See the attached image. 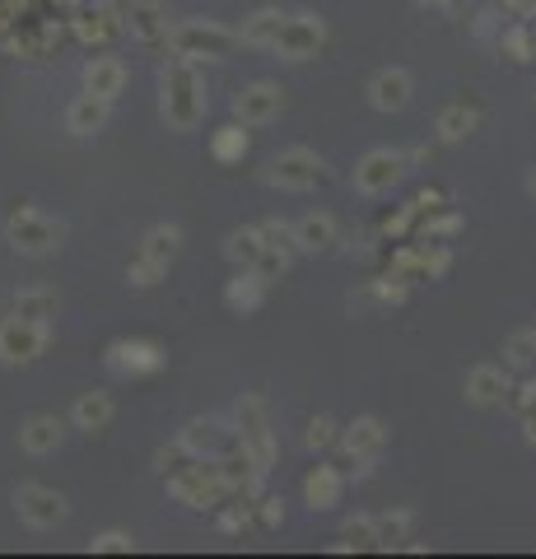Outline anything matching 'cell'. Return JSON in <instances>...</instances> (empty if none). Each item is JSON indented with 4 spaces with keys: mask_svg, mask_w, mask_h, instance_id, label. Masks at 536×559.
Segmentation results:
<instances>
[{
    "mask_svg": "<svg viewBox=\"0 0 536 559\" xmlns=\"http://www.w3.org/2000/svg\"><path fill=\"white\" fill-rule=\"evenodd\" d=\"M211 98H205V80L196 61L172 57V66L164 70V94H159V117L168 131H196Z\"/></svg>",
    "mask_w": 536,
    "mask_h": 559,
    "instance_id": "obj_1",
    "label": "cell"
},
{
    "mask_svg": "<svg viewBox=\"0 0 536 559\" xmlns=\"http://www.w3.org/2000/svg\"><path fill=\"white\" fill-rule=\"evenodd\" d=\"M234 443L238 452L252 462L257 476H271V466H275V433H271V411H266V401L257 396V392H243L234 401Z\"/></svg>",
    "mask_w": 536,
    "mask_h": 559,
    "instance_id": "obj_2",
    "label": "cell"
},
{
    "mask_svg": "<svg viewBox=\"0 0 536 559\" xmlns=\"http://www.w3.org/2000/svg\"><path fill=\"white\" fill-rule=\"evenodd\" d=\"M164 47L172 51V57H182V61H224L229 51L238 47V33L234 28H224L215 20H182V24H172L168 28V38Z\"/></svg>",
    "mask_w": 536,
    "mask_h": 559,
    "instance_id": "obj_3",
    "label": "cell"
},
{
    "mask_svg": "<svg viewBox=\"0 0 536 559\" xmlns=\"http://www.w3.org/2000/svg\"><path fill=\"white\" fill-rule=\"evenodd\" d=\"M5 238H10V248L24 257H51L65 242V224L33 205H14L5 215Z\"/></svg>",
    "mask_w": 536,
    "mask_h": 559,
    "instance_id": "obj_4",
    "label": "cell"
},
{
    "mask_svg": "<svg viewBox=\"0 0 536 559\" xmlns=\"http://www.w3.org/2000/svg\"><path fill=\"white\" fill-rule=\"evenodd\" d=\"M164 485H168L172 499L187 503V509H219V503L229 499L219 462H205V457H192L187 466H178L172 476H164Z\"/></svg>",
    "mask_w": 536,
    "mask_h": 559,
    "instance_id": "obj_5",
    "label": "cell"
},
{
    "mask_svg": "<svg viewBox=\"0 0 536 559\" xmlns=\"http://www.w3.org/2000/svg\"><path fill=\"white\" fill-rule=\"evenodd\" d=\"M336 448L355 462V476L365 480V476H373V466H378V457H383V448H388V425L378 415H355L350 425L336 433Z\"/></svg>",
    "mask_w": 536,
    "mask_h": 559,
    "instance_id": "obj_6",
    "label": "cell"
},
{
    "mask_svg": "<svg viewBox=\"0 0 536 559\" xmlns=\"http://www.w3.org/2000/svg\"><path fill=\"white\" fill-rule=\"evenodd\" d=\"M406 173H410V164H406V154H402V150H369L365 159L355 164L350 182H355L359 197H388V191L402 182Z\"/></svg>",
    "mask_w": 536,
    "mask_h": 559,
    "instance_id": "obj_7",
    "label": "cell"
},
{
    "mask_svg": "<svg viewBox=\"0 0 536 559\" xmlns=\"http://www.w3.org/2000/svg\"><path fill=\"white\" fill-rule=\"evenodd\" d=\"M322 47H326V24H322V14H285L281 38L271 43V51H275L281 61H313Z\"/></svg>",
    "mask_w": 536,
    "mask_h": 559,
    "instance_id": "obj_8",
    "label": "cell"
},
{
    "mask_svg": "<svg viewBox=\"0 0 536 559\" xmlns=\"http://www.w3.org/2000/svg\"><path fill=\"white\" fill-rule=\"evenodd\" d=\"M322 178H326L322 159H318L313 150H303V145L281 150V154H275V159L266 164V182L281 187V191H313Z\"/></svg>",
    "mask_w": 536,
    "mask_h": 559,
    "instance_id": "obj_9",
    "label": "cell"
},
{
    "mask_svg": "<svg viewBox=\"0 0 536 559\" xmlns=\"http://www.w3.org/2000/svg\"><path fill=\"white\" fill-rule=\"evenodd\" d=\"M448 266H453V252H448V242L415 238V242H406V248L392 252V271L402 275L406 285H415V280H439V275H448Z\"/></svg>",
    "mask_w": 536,
    "mask_h": 559,
    "instance_id": "obj_10",
    "label": "cell"
},
{
    "mask_svg": "<svg viewBox=\"0 0 536 559\" xmlns=\"http://www.w3.org/2000/svg\"><path fill=\"white\" fill-rule=\"evenodd\" d=\"M14 513H20V522H28L33 532H51L65 522V499L57 495L51 485H20L14 489Z\"/></svg>",
    "mask_w": 536,
    "mask_h": 559,
    "instance_id": "obj_11",
    "label": "cell"
},
{
    "mask_svg": "<svg viewBox=\"0 0 536 559\" xmlns=\"http://www.w3.org/2000/svg\"><path fill=\"white\" fill-rule=\"evenodd\" d=\"M51 341V326H38V322H24V318H10L0 322V364H33L43 359V349Z\"/></svg>",
    "mask_w": 536,
    "mask_h": 559,
    "instance_id": "obj_12",
    "label": "cell"
},
{
    "mask_svg": "<svg viewBox=\"0 0 536 559\" xmlns=\"http://www.w3.org/2000/svg\"><path fill=\"white\" fill-rule=\"evenodd\" d=\"M178 443L192 452V457L215 462V457H224V452L234 448V425L229 419H219V415H196V419H187L182 425Z\"/></svg>",
    "mask_w": 536,
    "mask_h": 559,
    "instance_id": "obj_13",
    "label": "cell"
},
{
    "mask_svg": "<svg viewBox=\"0 0 536 559\" xmlns=\"http://www.w3.org/2000/svg\"><path fill=\"white\" fill-rule=\"evenodd\" d=\"M281 108H285V90L271 80H252L234 94V121H243V127H266V121L281 117Z\"/></svg>",
    "mask_w": 536,
    "mask_h": 559,
    "instance_id": "obj_14",
    "label": "cell"
},
{
    "mask_svg": "<svg viewBox=\"0 0 536 559\" xmlns=\"http://www.w3.org/2000/svg\"><path fill=\"white\" fill-rule=\"evenodd\" d=\"M164 345L154 341H112L108 345V369L122 373V378H150L164 369Z\"/></svg>",
    "mask_w": 536,
    "mask_h": 559,
    "instance_id": "obj_15",
    "label": "cell"
},
{
    "mask_svg": "<svg viewBox=\"0 0 536 559\" xmlns=\"http://www.w3.org/2000/svg\"><path fill=\"white\" fill-rule=\"evenodd\" d=\"M509 388H513V378H509L504 364H476V369L466 373V401H472V406H480V411L504 406Z\"/></svg>",
    "mask_w": 536,
    "mask_h": 559,
    "instance_id": "obj_16",
    "label": "cell"
},
{
    "mask_svg": "<svg viewBox=\"0 0 536 559\" xmlns=\"http://www.w3.org/2000/svg\"><path fill=\"white\" fill-rule=\"evenodd\" d=\"M369 103L378 112H402L410 94H415V80H410V70L406 66H388V70H378V75L369 80Z\"/></svg>",
    "mask_w": 536,
    "mask_h": 559,
    "instance_id": "obj_17",
    "label": "cell"
},
{
    "mask_svg": "<svg viewBox=\"0 0 536 559\" xmlns=\"http://www.w3.org/2000/svg\"><path fill=\"white\" fill-rule=\"evenodd\" d=\"M266 285H271V280L257 266H238V275L224 285V308L238 312V318H248V312H257L266 304Z\"/></svg>",
    "mask_w": 536,
    "mask_h": 559,
    "instance_id": "obj_18",
    "label": "cell"
},
{
    "mask_svg": "<svg viewBox=\"0 0 536 559\" xmlns=\"http://www.w3.org/2000/svg\"><path fill=\"white\" fill-rule=\"evenodd\" d=\"M341 495H345V476H341L332 462H318V466L303 476V503H308L313 513H332L336 503H341Z\"/></svg>",
    "mask_w": 536,
    "mask_h": 559,
    "instance_id": "obj_19",
    "label": "cell"
},
{
    "mask_svg": "<svg viewBox=\"0 0 536 559\" xmlns=\"http://www.w3.org/2000/svg\"><path fill=\"white\" fill-rule=\"evenodd\" d=\"M341 242V224L336 215H326V210H313V215H303L299 224H294V248L318 257V252H332Z\"/></svg>",
    "mask_w": 536,
    "mask_h": 559,
    "instance_id": "obj_20",
    "label": "cell"
},
{
    "mask_svg": "<svg viewBox=\"0 0 536 559\" xmlns=\"http://www.w3.org/2000/svg\"><path fill=\"white\" fill-rule=\"evenodd\" d=\"M127 90V61L122 57H112V51H103V57H94L90 66H84V94H94V98H117Z\"/></svg>",
    "mask_w": 536,
    "mask_h": 559,
    "instance_id": "obj_21",
    "label": "cell"
},
{
    "mask_svg": "<svg viewBox=\"0 0 536 559\" xmlns=\"http://www.w3.org/2000/svg\"><path fill=\"white\" fill-rule=\"evenodd\" d=\"M65 443V425L57 415H28L20 425V448L28 457H47V452H57Z\"/></svg>",
    "mask_w": 536,
    "mask_h": 559,
    "instance_id": "obj_22",
    "label": "cell"
},
{
    "mask_svg": "<svg viewBox=\"0 0 536 559\" xmlns=\"http://www.w3.org/2000/svg\"><path fill=\"white\" fill-rule=\"evenodd\" d=\"M108 112H112V103H108V98L80 94L71 108H65V131H71L75 140H90V135H98L103 127H108Z\"/></svg>",
    "mask_w": 536,
    "mask_h": 559,
    "instance_id": "obj_23",
    "label": "cell"
},
{
    "mask_svg": "<svg viewBox=\"0 0 536 559\" xmlns=\"http://www.w3.org/2000/svg\"><path fill=\"white\" fill-rule=\"evenodd\" d=\"M480 127V108L476 103H448V108L434 117V135L443 140V145H462L466 135H472Z\"/></svg>",
    "mask_w": 536,
    "mask_h": 559,
    "instance_id": "obj_24",
    "label": "cell"
},
{
    "mask_svg": "<svg viewBox=\"0 0 536 559\" xmlns=\"http://www.w3.org/2000/svg\"><path fill=\"white\" fill-rule=\"evenodd\" d=\"M112 415H117V401L108 392H84L75 406H71V425L80 433H98V429L112 425Z\"/></svg>",
    "mask_w": 536,
    "mask_h": 559,
    "instance_id": "obj_25",
    "label": "cell"
},
{
    "mask_svg": "<svg viewBox=\"0 0 536 559\" xmlns=\"http://www.w3.org/2000/svg\"><path fill=\"white\" fill-rule=\"evenodd\" d=\"M281 24H285V10L262 5V10H252L248 20H243V28H234V33H238V43H243V47H262V51H271V43L281 38Z\"/></svg>",
    "mask_w": 536,
    "mask_h": 559,
    "instance_id": "obj_26",
    "label": "cell"
},
{
    "mask_svg": "<svg viewBox=\"0 0 536 559\" xmlns=\"http://www.w3.org/2000/svg\"><path fill=\"white\" fill-rule=\"evenodd\" d=\"M57 312H61L57 289H43V285H33V289H20V294H14V318H24V322L51 326V322H57Z\"/></svg>",
    "mask_w": 536,
    "mask_h": 559,
    "instance_id": "obj_27",
    "label": "cell"
},
{
    "mask_svg": "<svg viewBox=\"0 0 536 559\" xmlns=\"http://www.w3.org/2000/svg\"><path fill=\"white\" fill-rule=\"evenodd\" d=\"M415 527V513L410 509H388V513H373V550H402L410 540Z\"/></svg>",
    "mask_w": 536,
    "mask_h": 559,
    "instance_id": "obj_28",
    "label": "cell"
},
{
    "mask_svg": "<svg viewBox=\"0 0 536 559\" xmlns=\"http://www.w3.org/2000/svg\"><path fill=\"white\" fill-rule=\"evenodd\" d=\"M178 252H182V229L178 224H154V229H145L141 252L135 257H150V261H159V266H172V257Z\"/></svg>",
    "mask_w": 536,
    "mask_h": 559,
    "instance_id": "obj_29",
    "label": "cell"
},
{
    "mask_svg": "<svg viewBox=\"0 0 536 559\" xmlns=\"http://www.w3.org/2000/svg\"><path fill=\"white\" fill-rule=\"evenodd\" d=\"M248 150H252V135L243 121H229V127H219L211 135V154H215V164H243L248 159Z\"/></svg>",
    "mask_w": 536,
    "mask_h": 559,
    "instance_id": "obj_30",
    "label": "cell"
},
{
    "mask_svg": "<svg viewBox=\"0 0 536 559\" xmlns=\"http://www.w3.org/2000/svg\"><path fill=\"white\" fill-rule=\"evenodd\" d=\"M406 299H410V285L396 271L369 280V285L359 289V304H373V308H402Z\"/></svg>",
    "mask_w": 536,
    "mask_h": 559,
    "instance_id": "obj_31",
    "label": "cell"
},
{
    "mask_svg": "<svg viewBox=\"0 0 536 559\" xmlns=\"http://www.w3.org/2000/svg\"><path fill=\"white\" fill-rule=\"evenodd\" d=\"M224 252H229L234 266H257V261L266 257L262 234H257V224H243V229H234V234H229V242H224Z\"/></svg>",
    "mask_w": 536,
    "mask_h": 559,
    "instance_id": "obj_32",
    "label": "cell"
},
{
    "mask_svg": "<svg viewBox=\"0 0 536 559\" xmlns=\"http://www.w3.org/2000/svg\"><path fill=\"white\" fill-rule=\"evenodd\" d=\"M499 51H504L509 61H517V66H527L532 57H536V47H532V20H517V24H509V28H499Z\"/></svg>",
    "mask_w": 536,
    "mask_h": 559,
    "instance_id": "obj_33",
    "label": "cell"
},
{
    "mask_svg": "<svg viewBox=\"0 0 536 559\" xmlns=\"http://www.w3.org/2000/svg\"><path fill=\"white\" fill-rule=\"evenodd\" d=\"M257 234H262V248L271 257H281V261H294V224L289 219H266V224H257Z\"/></svg>",
    "mask_w": 536,
    "mask_h": 559,
    "instance_id": "obj_34",
    "label": "cell"
},
{
    "mask_svg": "<svg viewBox=\"0 0 536 559\" xmlns=\"http://www.w3.org/2000/svg\"><path fill=\"white\" fill-rule=\"evenodd\" d=\"M336 550H341V555H350V550H373V513H355V518H345Z\"/></svg>",
    "mask_w": 536,
    "mask_h": 559,
    "instance_id": "obj_35",
    "label": "cell"
},
{
    "mask_svg": "<svg viewBox=\"0 0 536 559\" xmlns=\"http://www.w3.org/2000/svg\"><path fill=\"white\" fill-rule=\"evenodd\" d=\"M532 364H536V326H523L504 341V369H532Z\"/></svg>",
    "mask_w": 536,
    "mask_h": 559,
    "instance_id": "obj_36",
    "label": "cell"
},
{
    "mask_svg": "<svg viewBox=\"0 0 536 559\" xmlns=\"http://www.w3.org/2000/svg\"><path fill=\"white\" fill-rule=\"evenodd\" d=\"M90 550H94V555H131V550H135V536L122 532V527H108V532H98V536L90 540Z\"/></svg>",
    "mask_w": 536,
    "mask_h": 559,
    "instance_id": "obj_37",
    "label": "cell"
},
{
    "mask_svg": "<svg viewBox=\"0 0 536 559\" xmlns=\"http://www.w3.org/2000/svg\"><path fill=\"white\" fill-rule=\"evenodd\" d=\"M164 275H168V266H159V261H150V257H135L131 266H127V280H131L135 289H154Z\"/></svg>",
    "mask_w": 536,
    "mask_h": 559,
    "instance_id": "obj_38",
    "label": "cell"
},
{
    "mask_svg": "<svg viewBox=\"0 0 536 559\" xmlns=\"http://www.w3.org/2000/svg\"><path fill=\"white\" fill-rule=\"evenodd\" d=\"M336 433H341V425L332 415H313V425H308V433H303V443L313 448V452H326L336 443Z\"/></svg>",
    "mask_w": 536,
    "mask_h": 559,
    "instance_id": "obj_39",
    "label": "cell"
},
{
    "mask_svg": "<svg viewBox=\"0 0 536 559\" xmlns=\"http://www.w3.org/2000/svg\"><path fill=\"white\" fill-rule=\"evenodd\" d=\"M453 234H462V215H439L434 219V210H429V219L420 224V238L425 242H443V238H453Z\"/></svg>",
    "mask_w": 536,
    "mask_h": 559,
    "instance_id": "obj_40",
    "label": "cell"
},
{
    "mask_svg": "<svg viewBox=\"0 0 536 559\" xmlns=\"http://www.w3.org/2000/svg\"><path fill=\"white\" fill-rule=\"evenodd\" d=\"M182 462H192V452H187L182 443H172V448H159L154 452V466H159V476H172Z\"/></svg>",
    "mask_w": 536,
    "mask_h": 559,
    "instance_id": "obj_41",
    "label": "cell"
},
{
    "mask_svg": "<svg viewBox=\"0 0 536 559\" xmlns=\"http://www.w3.org/2000/svg\"><path fill=\"white\" fill-rule=\"evenodd\" d=\"M504 406H513L517 415H523L527 406H536V378H523L517 388H509V401H504Z\"/></svg>",
    "mask_w": 536,
    "mask_h": 559,
    "instance_id": "obj_42",
    "label": "cell"
},
{
    "mask_svg": "<svg viewBox=\"0 0 536 559\" xmlns=\"http://www.w3.org/2000/svg\"><path fill=\"white\" fill-rule=\"evenodd\" d=\"M415 215H420V205L410 201V205L402 210V215H392V219L383 224V234H388V238H406V234H410V224H415Z\"/></svg>",
    "mask_w": 536,
    "mask_h": 559,
    "instance_id": "obj_43",
    "label": "cell"
},
{
    "mask_svg": "<svg viewBox=\"0 0 536 559\" xmlns=\"http://www.w3.org/2000/svg\"><path fill=\"white\" fill-rule=\"evenodd\" d=\"M476 38H480V43L499 38V10H480V14H476Z\"/></svg>",
    "mask_w": 536,
    "mask_h": 559,
    "instance_id": "obj_44",
    "label": "cell"
},
{
    "mask_svg": "<svg viewBox=\"0 0 536 559\" xmlns=\"http://www.w3.org/2000/svg\"><path fill=\"white\" fill-rule=\"evenodd\" d=\"M499 10H504L509 20H536V0H499Z\"/></svg>",
    "mask_w": 536,
    "mask_h": 559,
    "instance_id": "obj_45",
    "label": "cell"
},
{
    "mask_svg": "<svg viewBox=\"0 0 536 559\" xmlns=\"http://www.w3.org/2000/svg\"><path fill=\"white\" fill-rule=\"evenodd\" d=\"M281 522H285V503H281V499H262V527L275 532Z\"/></svg>",
    "mask_w": 536,
    "mask_h": 559,
    "instance_id": "obj_46",
    "label": "cell"
},
{
    "mask_svg": "<svg viewBox=\"0 0 536 559\" xmlns=\"http://www.w3.org/2000/svg\"><path fill=\"white\" fill-rule=\"evenodd\" d=\"M523 439H527V448H536V406L523 411Z\"/></svg>",
    "mask_w": 536,
    "mask_h": 559,
    "instance_id": "obj_47",
    "label": "cell"
},
{
    "mask_svg": "<svg viewBox=\"0 0 536 559\" xmlns=\"http://www.w3.org/2000/svg\"><path fill=\"white\" fill-rule=\"evenodd\" d=\"M527 191H532V201H536V164L527 168Z\"/></svg>",
    "mask_w": 536,
    "mask_h": 559,
    "instance_id": "obj_48",
    "label": "cell"
},
{
    "mask_svg": "<svg viewBox=\"0 0 536 559\" xmlns=\"http://www.w3.org/2000/svg\"><path fill=\"white\" fill-rule=\"evenodd\" d=\"M462 5H472V0H443V10H462Z\"/></svg>",
    "mask_w": 536,
    "mask_h": 559,
    "instance_id": "obj_49",
    "label": "cell"
},
{
    "mask_svg": "<svg viewBox=\"0 0 536 559\" xmlns=\"http://www.w3.org/2000/svg\"><path fill=\"white\" fill-rule=\"evenodd\" d=\"M420 5H434V10H443V0H420Z\"/></svg>",
    "mask_w": 536,
    "mask_h": 559,
    "instance_id": "obj_50",
    "label": "cell"
},
{
    "mask_svg": "<svg viewBox=\"0 0 536 559\" xmlns=\"http://www.w3.org/2000/svg\"><path fill=\"white\" fill-rule=\"evenodd\" d=\"M532 47H536V24H532Z\"/></svg>",
    "mask_w": 536,
    "mask_h": 559,
    "instance_id": "obj_51",
    "label": "cell"
}]
</instances>
